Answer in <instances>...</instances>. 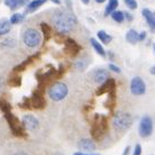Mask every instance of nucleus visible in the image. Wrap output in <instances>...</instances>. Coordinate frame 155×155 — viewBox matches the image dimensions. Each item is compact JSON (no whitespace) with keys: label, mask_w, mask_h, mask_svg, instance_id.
<instances>
[{"label":"nucleus","mask_w":155,"mask_h":155,"mask_svg":"<svg viewBox=\"0 0 155 155\" xmlns=\"http://www.w3.org/2000/svg\"><path fill=\"white\" fill-rule=\"evenodd\" d=\"M52 21L54 24L55 29L61 35L70 33L77 25L75 16L68 10H58L52 17Z\"/></svg>","instance_id":"nucleus-1"},{"label":"nucleus","mask_w":155,"mask_h":155,"mask_svg":"<svg viewBox=\"0 0 155 155\" xmlns=\"http://www.w3.org/2000/svg\"><path fill=\"white\" fill-rule=\"evenodd\" d=\"M108 130V123H107V117L104 115H96L93 118L92 125H91V136L93 140H100L106 133Z\"/></svg>","instance_id":"nucleus-2"},{"label":"nucleus","mask_w":155,"mask_h":155,"mask_svg":"<svg viewBox=\"0 0 155 155\" xmlns=\"http://www.w3.org/2000/svg\"><path fill=\"white\" fill-rule=\"evenodd\" d=\"M113 124L118 130H121V132H123V130H127L133 124V117L130 114H128V113L117 111V113H115V115H114Z\"/></svg>","instance_id":"nucleus-3"},{"label":"nucleus","mask_w":155,"mask_h":155,"mask_svg":"<svg viewBox=\"0 0 155 155\" xmlns=\"http://www.w3.org/2000/svg\"><path fill=\"white\" fill-rule=\"evenodd\" d=\"M23 41L26 46L34 48V47H37L41 44L42 37H41V34L36 31L35 28H28L24 33Z\"/></svg>","instance_id":"nucleus-4"},{"label":"nucleus","mask_w":155,"mask_h":155,"mask_svg":"<svg viewBox=\"0 0 155 155\" xmlns=\"http://www.w3.org/2000/svg\"><path fill=\"white\" fill-rule=\"evenodd\" d=\"M68 91L69 90H68L66 84H64L62 82H56L53 85H51V88L48 89V96L52 100L61 101L66 97Z\"/></svg>","instance_id":"nucleus-5"},{"label":"nucleus","mask_w":155,"mask_h":155,"mask_svg":"<svg viewBox=\"0 0 155 155\" xmlns=\"http://www.w3.org/2000/svg\"><path fill=\"white\" fill-rule=\"evenodd\" d=\"M4 115H5V118H6V120L8 121V125H9L10 130L12 132V134H14V135H16V136H18V137H21V136H24L23 125L19 123L18 118L14 116V115L12 114V111L6 113V114H4Z\"/></svg>","instance_id":"nucleus-6"},{"label":"nucleus","mask_w":155,"mask_h":155,"mask_svg":"<svg viewBox=\"0 0 155 155\" xmlns=\"http://www.w3.org/2000/svg\"><path fill=\"white\" fill-rule=\"evenodd\" d=\"M138 132H140V136L143 138L152 135V133H153V120H152L151 117L144 116L140 119Z\"/></svg>","instance_id":"nucleus-7"},{"label":"nucleus","mask_w":155,"mask_h":155,"mask_svg":"<svg viewBox=\"0 0 155 155\" xmlns=\"http://www.w3.org/2000/svg\"><path fill=\"white\" fill-rule=\"evenodd\" d=\"M146 91V85L143 79L140 77H135L130 81V92L134 96H142Z\"/></svg>","instance_id":"nucleus-8"},{"label":"nucleus","mask_w":155,"mask_h":155,"mask_svg":"<svg viewBox=\"0 0 155 155\" xmlns=\"http://www.w3.org/2000/svg\"><path fill=\"white\" fill-rule=\"evenodd\" d=\"M31 102L33 109H43L46 105L45 98L43 96V89L38 88L35 92L33 93V96L31 97Z\"/></svg>","instance_id":"nucleus-9"},{"label":"nucleus","mask_w":155,"mask_h":155,"mask_svg":"<svg viewBox=\"0 0 155 155\" xmlns=\"http://www.w3.org/2000/svg\"><path fill=\"white\" fill-rule=\"evenodd\" d=\"M81 50V46L78 44L74 39L68 38L65 39V46H64V51L68 55L70 56H75L79 54V52Z\"/></svg>","instance_id":"nucleus-10"},{"label":"nucleus","mask_w":155,"mask_h":155,"mask_svg":"<svg viewBox=\"0 0 155 155\" xmlns=\"http://www.w3.org/2000/svg\"><path fill=\"white\" fill-rule=\"evenodd\" d=\"M114 90H116V82H115L114 79L109 78L107 81H105L99 88H98L97 96H101V94H105V93L108 94L109 92H111Z\"/></svg>","instance_id":"nucleus-11"},{"label":"nucleus","mask_w":155,"mask_h":155,"mask_svg":"<svg viewBox=\"0 0 155 155\" xmlns=\"http://www.w3.org/2000/svg\"><path fill=\"white\" fill-rule=\"evenodd\" d=\"M23 126L29 132H33V130H35L37 129L39 126V123L37 118H35L34 116H31V115H25L23 117Z\"/></svg>","instance_id":"nucleus-12"},{"label":"nucleus","mask_w":155,"mask_h":155,"mask_svg":"<svg viewBox=\"0 0 155 155\" xmlns=\"http://www.w3.org/2000/svg\"><path fill=\"white\" fill-rule=\"evenodd\" d=\"M109 73L108 71L105 70V69H98L93 72V80L94 82H97V83H100L102 84L105 81H107L109 79Z\"/></svg>","instance_id":"nucleus-13"},{"label":"nucleus","mask_w":155,"mask_h":155,"mask_svg":"<svg viewBox=\"0 0 155 155\" xmlns=\"http://www.w3.org/2000/svg\"><path fill=\"white\" fill-rule=\"evenodd\" d=\"M78 147L80 148L81 151L92 152L96 150V144H94L93 140H89V138H83V140H81L78 143Z\"/></svg>","instance_id":"nucleus-14"},{"label":"nucleus","mask_w":155,"mask_h":155,"mask_svg":"<svg viewBox=\"0 0 155 155\" xmlns=\"http://www.w3.org/2000/svg\"><path fill=\"white\" fill-rule=\"evenodd\" d=\"M142 15H143L144 18L146 19L150 28H151L153 31H155V12H151L150 9H143Z\"/></svg>","instance_id":"nucleus-15"},{"label":"nucleus","mask_w":155,"mask_h":155,"mask_svg":"<svg viewBox=\"0 0 155 155\" xmlns=\"http://www.w3.org/2000/svg\"><path fill=\"white\" fill-rule=\"evenodd\" d=\"M26 4H27V0H5V5L10 8L12 10L23 7Z\"/></svg>","instance_id":"nucleus-16"},{"label":"nucleus","mask_w":155,"mask_h":155,"mask_svg":"<svg viewBox=\"0 0 155 155\" xmlns=\"http://www.w3.org/2000/svg\"><path fill=\"white\" fill-rule=\"evenodd\" d=\"M12 25L10 20L8 19H1L0 20V36L7 35L8 33L12 29Z\"/></svg>","instance_id":"nucleus-17"},{"label":"nucleus","mask_w":155,"mask_h":155,"mask_svg":"<svg viewBox=\"0 0 155 155\" xmlns=\"http://www.w3.org/2000/svg\"><path fill=\"white\" fill-rule=\"evenodd\" d=\"M47 0H33L31 2H29L27 6V8H26V12H35V10H37L38 8H41L43 6V5L46 2Z\"/></svg>","instance_id":"nucleus-18"},{"label":"nucleus","mask_w":155,"mask_h":155,"mask_svg":"<svg viewBox=\"0 0 155 155\" xmlns=\"http://www.w3.org/2000/svg\"><path fill=\"white\" fill-rule=\"evenodd\" d=\"M138 36H140V33H137L135 29H129L126 34V41L130 44H136L137 42H140Z\"/></svg>","instance_id":"nucleus-19"},{"label":"nucleus","mask_w":155,"mask_h":155,"mask_svg":"<svg viewBox=\"0 0 155 155\" xmlns=\"http://www.w3.org/2000/svg\"><path fill=\"white\" fill-rule=\"evenodd\" d=\"M118 4L119 1L118 0H109V2L106 6V10H105V15H111L114 12H116V8L118 7Z\"/></svg>","instance_id":"nucleus-20"},{"label":"nucleus","mask_w":155,"mask_h":155,"mask_svg":"<svg viewBox=\"0 0 155 155\" xmlns=\"http://www.w3.org/2000/svg\"><path fill=\"white\" fill-rule=\"evenodd\" d=\"M90 42H91V45H92V47L94 48V51L97 52L98 54L100 55V56H104V58H105L106 51L104 50V47H102V45H101L100 43L98 42V41H96L94 38H91L90 39Z\"/></svg>","instance_id":"nucleus-21"},{"label":"nucleus","mask_w":155,"mask_h":155,"mask_svg":"<svg viewBox=\"0 0 155 155\" xmlns=\"http://www.w3.org/2000/svg\"><path fill=\"white\" fill-rule=\"evenodd\" d=\"M41 28H42V31L44 34V39L48 41L52 37V27L47 23H42L41 24Z\"/></svg>","instance_id":"nucleus-22"},{"label":"nucleus","mask_w":155,"mask_h":155,"mask_svg":"<svg viewBox=\"0 0 155 155\" xmlns=\"http://www.w3.org/2000/svg\"><path fill=\"white\" fill-rule=\"evenodd\" d=\"M34 58H36V56L35 55H33V56H31V58H28L26 61H24L23 63H20L19 65H17V66H15V69H14V71L15 72H19V71H23V70H25L26 68H27L29 64H31L33 61H34Z\"/></svg>","instance_id":"nucleus-23"},{"label":"nucleus","mask_w":155,"mask_h":155,"mask_svg":"<svg viewBox=\"0 0 155 155\" xmlns=\"http://www.w3.org/2000/svg\"><path fill=\"white\" fill-rule=\"evenodd\" d=\"M97 36H98V38L100 39V42L105 43V44H109V43L113 41V37L109 35V34H107L106 31H98Z\"/></svg>","instance_id":"nucleus-24"},{"label":"nucleus","mask_w":155,"mask_h":155,"mask_svg":"<svg viewBox=\"0 0 155 155\" xmlns=\"http://www.w3.org/2000/svg\"><path fill=\"white\" fill-rule=\"evenodd\" d=\"M111 18H113L116 23H123L125 20V14L123 12H120V10H116V12H114L111 14Z\"/></svg>","instance_id":"nucleus-25"},{"label":"nucleus","mask_w":155,"mask_h":155,"mask_svg":"<svg viewBox=\"0 0 155 155\" xmlns=\"http://www.w3.org/2000/svg\"><path fill=\"white\" fill-rule=\"evenodd\" d=\"M0 110L4 114L9 113V111H12V106L9 105V102H7L6 100L0 99Z\"/></svg>","instance_id":"nucleus-26"},{"label":"nucleus","mask_w":155,"mask_h":155,"mask_svg":"<svg viewBox=\"0 0 155 155\" xmlns=\"http://www.w3.org/2000/svg\"><path fill=\"white\" fill-rule=\"evenodd\" d=\"M8 83L12 85V87H20L21 84V78L19 75H15V77H12L9 80H8Z\"/></svg>","instance_id":"nucleus-27"},{"label":"nucleus","mask_w":155,"mask_h":155,"mask_svg":"<svg viewBox=\"0 0 155 155\" xmlns=\"http://www.w3.org/2000/svg\"><path fill=\"white\" fill-rule=\"evenodd\" d=\"M10 23L12 25H16V24H20L24 20V15L23 14H14V15L10 17Z\"/></svg>","instance_id":"nucleus-28"},{"label":"nucleus","mask_w":155,"mask_h":155,"mask_svg":"<svg viewBox=\"0 0 155 155\" xmlns=\"http://www.w3.org/2000/svg\"><path fill=\"white\" fill-rule=\"evenodd\" d=\"M88 63H89V61H88V58H81V60H79L77 63H75V68H77L78 70H84L85 68H87V65H88Z\"/></svg>","instance_id":"nucleus-29"},{"label":"nucleus","mask_w":155,"mask_h":155,"mask_svg":"<svg viewBox=\"0 0 155 155\" xmlns=\"http://www.w3.org/2000/svg\"><path fill=\"white\" fill-rule=\"evenodd\" d=\"M2 46H6V47H15L16 46V41L14 38L5 39L4 42H2Z\"/></svg>","instance_id":"nucleus-30"},{"label":"nucleus","mask_w":155,"mask_h":155,"mask_svg":"<svg viewBox=\"0 0 155 155\" xmlns=\"http://www.w3.org/2000/svg\"><path fill=\"white\" fill-rule=\"evenodd\" d=\"M124 2L129 9H136L137 8V1L136 0H124Z\"/></svg>","instance_id":"nucleus-31"},{"label":"nucleus","mask_w":155,"mask_h":155,"mask_svg":"<svg viewBox=\"0 0 155 155\" xmlns=\"http://www.w3.org/2000/svg\"><path fill=\"white\" fill-rule=\"evenodd\" d=\"M133 155H142V146H140V144H136Z\"/></svg>","instance_id":"nucleus-32"},{"label":"nucleus","mask_w":155,"mask_h":155,"mask_svg":"<svg viewBox=\"0 0 155 155\" xmlns=\"http://www.w3.org/2000/svg\"><path fill=\"white\" fill-rule=\"evenodd\" d=\"M110 70L113 71V72H116V73H120V69L118 68L117 65H115V64H109V66H108Z\"/></svg>","instance_id":"nucleus-33"},{"label":"nucleus","mask_w":155,"mask_h":155,"mask_svg":"<svg viewBox=\"0 0 155 155\" xmlns=\"http://www.w3.org/2000/svg\"><path fill=\"white\" fill-rule=\"evenodd\" d=\"M138 38H140V42H143L144 39L146 38V31H142V33H140Z\"/></svg>","instance_id":"nucleus-34"},{"label":"nucleus","mask_w":155,"mask_h":155,"mask_svg":"<svg viewBox=\"0 0 155 155\" xmlns=\"http://www.w3.org/2000/svg\"><path fill=\"white\" fill-rule=\"evenodd\" d=\"M124 14H125V19L129 20V21H130V20L133 19V16L130 15V14H129V12H124Z\"/></svg>","instance_id":"nucleus-35"},{"label":"nucleus","mask_w":155,"mask_h":155,"mask_svg":"<svg viewBox=\"0 0 155 155\" xmlns=\"http://www.w3.org/2000/svg\"><path fill=\"white\" fill-rule=\"evenodd\" d=\"M129 152H130V146H126L121 155H128V154H129Z\"/></svg>","instance_id":"nucleus-36"},{"label":"nucleus","mask_w":155,"mask_h":155,"mask_svg":"<svg viewBox=\"0 0 155 155\" xmlns=\"http://www.w3.org/2000/svg\"><path fill=\"white\" fill-rule=\"evenodd\" d=\"M73 155H100V154H87V153H81V152H77Z\"/></svg>","instance_id":"nucleus-37"},{"label":"nucleus","mask_w":155,"mask_h":155,"mask_svg":"<svg viewBox=\"0 0 155 155\" xmlns=\"http://www.w3.org/2000/svg\"><path fill=\"white\" fill-rule=\"evenodd\" d=\"M51 1H52V2H54V4H56V5L61 4V1H60V0H51Z\"/></svg>","instance_id":"nucleus-38"},{"label":"nucleus","mask_w":155,"mask_h":155,"mask_svg":"<svg viewBox=\"0 0 155 155\" xmlns=\"http://www.w3.org/2000/svg\"><path fill=\"white\" fill-rule=\"evenodd\" d=\"M15 155H27V154H26L25 152H18V153H16Z\"/></svg>","instance_id":"nucleus-39"},{"label":"nucleus","mask_w":155,"mask_h":155,"mask_svg":"<svg viewBox=\"0 0 155 155\" xmlns=\"http://www.w3.org/2000/svg\"><path fill=\"white\" fill-rule=\"evenodd\" d=\"M151 73L153 74V75H155V66H153L151 69Z\"/></svg>","instance_id":"nucleus-40"},{"label":"nucleus","mask_w":155,"mask_h":155,"mask_svg":"<svg viewBox=\"0 0 155 155\" xmlns=\"http://www.w3.org/2000/svg\"><path fill=\"white\" fill-rule=\"evenodd\" d=\"M96 1H97L98 4H104V2H105L106 0H96Z\"/></svg>","instance_id":"nucleus-41"},{"label":"nucleus","mask_w":155,"mask_h":155,"mask_svg":"<svg viewBox=\"0 0 155 155\" xmlns=\"http://www.w3.org/2000/svg\"><path fill=\"white\" fill-rule=\"evenodd\" d=\"M82 2H83V4H89L90 0H82Z\"/></svg>","instance_id":"nucleus-42"},{"label":"nucleus","mask_w":155,"mask_h":155,"mask_svg":"<svg viewBox=\"0 0 155 155\" xmlns=\"http://www.w3.org/2000/svg\"><path fill=\"white\" fill-rule=\"evenodd\" d=\"M1 87H2V81H1V79H0V89H1Z\"/></svg>","instance_id":"nucleus-43"},{"label":"nucleus","mask_w":155,"mask_h":155,"mask_svg":"<svg viewBox=\"0 0 155 155\" xmlns=\"http://www.w3.org/2000/svg\"><path fill=\"white\" fill-rule=\"evenodd\" d=\"M154 50H155V46H154Z\"/></svg>","instance_id":"nucleus-44"}]
</instances>
